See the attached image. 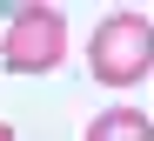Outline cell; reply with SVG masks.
Returning <instances> with one entry per match:
<instances>
[{
    "label": "cell",
    "instance_id": "6da1fadb",
    "mask_svg": "<svg viewBox=\"0 0 154 141\" xmlns=\"http://www.w3.org/2000/svg\"><path fill=\"white\" fill-rule=\"evenodd\" d=\"M87 67L100 88H134L154 67V20L147 14H107L87 34Z\"/></svg>",
    "mask_w": 154,
    "mask_h": 141
},
{
    "label": "cell",
    "instance_id": "7a4b0ae2",
    "mask_svg": "<svg viewBox=\"0 0 154 141\" xmlns=\"http://www.w3.org/2000/svg\"><path fill=\"white\" fill-rule=\"evenodd\" d=\"M60 54H67V14L60 7H20L0 34V61L14 74H47V67H60Z\"/></svg>",
    "mask_w": 154,
    "mask_h": 141
},
{
    "label": "cell",
    "instance_id": "3957f363",
    "mask_svg": "<svg viewBox=\"0 0 154 141\" xmlns=\"http://www.w3.org/2000/svg\"><path fill=\"white\" fill-rule=\"evenodd\" d=\"M87 141H154V121L141 107H100L87 121Z\"/></svg>",
    "mask_w": 154,
    "mask_h": 141
},
{
    "label": "cell",
    "instance_id": "277c9868",
    "mask_svg": "<svg viewBox=\"0 0 154 141\" xmlns=\"http://www.w3.org/2000/svg\"><path fill=\"white\" fill-rule=\"evenodd\" d=\"M0 141H14V128H7V121H0Z\"/></svg>",
    "mask_w": 154,
    "mask_h": 141
}]
</instances>
